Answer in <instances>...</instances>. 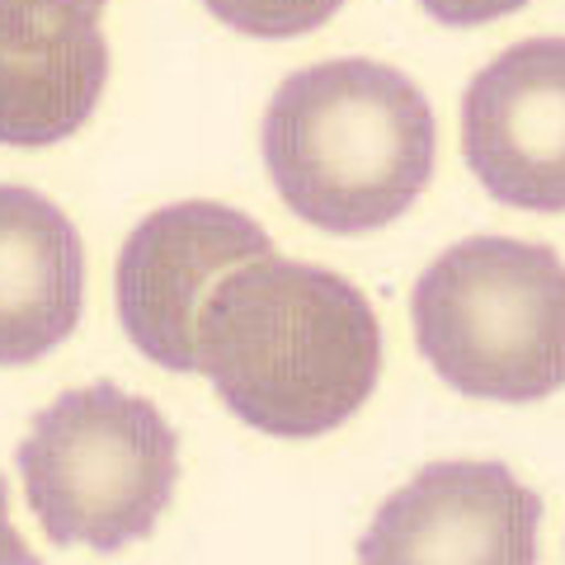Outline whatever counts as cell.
Returning a JSON list of instances; mask_svg holds the SVG:
<instances>
[{"instance_id": "1", "label": "cell", "mask_w": 565, "mask_h": 565, "mask_svg": "<svg viewBox=\"0 0 565 565\" xmlns=\"http://www.w3.org/2000/svg\"><path fill=\"white\" fill-rule=\"evenodd\" d=\"M199 373L269 438H321L363 411L382 373V326L359 282L264 255L203 302Z\"/></svg>"}, {"instance_id": "2", "label": "cell", "mask_w": 565, "mask_h": 565, "mask_svg": "<svg viewBox=\"0 0 565 565\" xmlns=\"http://www.w3.org/2000/svg\"><path fill=\"white\" fill-rule=\"evenodd\" d=\"M282 207L330 236L392 226L434 180L438 122L396 66L334 57L292 71L259 122Z\"/></svg>"}, {"instance_id": "3", "label": "cell", "mask_w": 565, "mask_h": 565, "mask_svg": "<svg viewBox=\"0 0 565 565\" xmlns=\"http://www.w3.org/2000/svg\"><path fill=\"white\" fill-rule=\"evenodd\" d=\"M415 344L452 392L546 401L565 377V269L552 245L471 236L419 274Z\"/></svg>"}, {"instance_id": "4", "label": "cell", "mask_w": 565, "mask_h": 565, "mask_svg": "<svg viewBox=\"0 0 565 565\" xmlns=\"http://www.w3.org/2000/svg\"><path fill=\"white\" fill-rule=\"evenodd\" d=\"M29 509L57 546L122 552L156 533L180 486V434L118 382L62 392L14 448Z\"/></svg>"}, {"instance_id": "5", "label": "cell", "mask_w": 565, "mask_h": 565, "mask_svg": "<svg viewBox=\"0 0 565 565\" xmlns=\"http://www.w3.org/2000/svg\"><path fill=\"white\" fill-rule=\"evenodd\" d=\"M274 255L269 232L226 203H170L132 226L118 255V321L141 359L199 373V321L212 288L250 259Z\"/></svg>"}, {"instance_id": "6", "label": "cell", "mask_w": 565, "mask_h": 565, "mask_svg": "<svg viewBox=\"0 0 565 565\" xmlns=\"http://www.w3.org/2000/svg\"><path fill=\"white\" fill-rule=\"evenodd\" d=\"M542 494L504 462H434L386 500L359 565H537Z\"/></svg>"}, {"instance_id": "7", "label": "cell", "mask_w": 565, "mask_h": 565, "mask_svg": "<svg viewBox=\"0 0 565 565\" xmlns=\"http://www.w3.org/2000/svg\"><path fill=\"white\" fill-rule=\"evenodd\" d=\"M462 156L490 199L565 207V43L527 39L481 66L462 95Z\"/></svg>"}, {"instance_id": "8", "label": "cell", "mask_w": 565, "mask_h": 565, "mask_svg": "<svg viewBox=\"0 0 565 565\" xmlns=\"http://www.w3.org/2000/svg\"><path fill=\"white\" fill-rule=\"evenodd\" d=\"M109 81L99 10L0 0V147H57L85 128Z\"/></svg>"}, {"instance_id": "9", "label": "cell", "mask_w": 565, "mask_h": 565, "mask_svg": "<svg viewBox=\"0 0 565 565\" xmlns=\"http://www.w3.org/2000/svg\"><path fill=\"white\" fill-rule=\"evenodd\" d=\"M85 307V245L39 189L0 184V367L39 363Z\"/></svg>"}, {"instance_id": "10", "label": "cell", "mask_w": 565, "mask_h": 565, "mask_svg": "<svg viewBox=\"0 0 565 565\" xmlns=\"http://www.w3.org/2000/svg\"><path fill=\"white\" fill-rule=\"evenodd\" d=\"M212 20L245 39H302L340 14L344 0H203Z\"/></svg>"}, {"instance_id": "11", "label": "cell", "mask_w": 565, "mask_h": 565, "mask_svg": "<svg viewBox=\"0 0 565 565\" xmlns=\"http://www.w3.org/2000/svg\"><path fill=\"white\" fill-rule=\"evenodd\" d=\"M419 6L429 10L438 24H448V29H471V24L504 20V14L523 10L527 0H419Z\"/></svg>"}, {"instance_id": "12", "label": "cell", "mask_w": 565, "mask_h": 565, "mask_svg": "<svg viewBox=\"0 0 565 565\" xmlns=\"http://www.w3.org/2000/svg\"><path fill=\"white\" fill-rule=\"evenodd\" d=\"M0 565H43L24 546V537L14 533V523H10V486H6V476H0Z\"/></svg>"}, {"instance_id": "13", "label": "cell", "mask_w": 565, "mask_h": 565, "mask_svg": "<svg viewBox=\"0 0 565 565\" xmlns=\"http://www.w3.org/2000/svg\"><path fill=\"white\" fill-rule=\"evenodd\" d=\"M85 6H90V10H104V6H109V0H85Z\"/></svg>"}]
</instances>
